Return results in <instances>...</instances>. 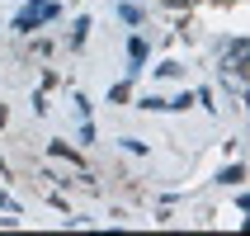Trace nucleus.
Masks as SVG:
<instances>
[{"mask_svg": "<svg viewBox=\"0 0 250 236\" xmlns=\"http://www.w3.org/2000/svg\"><path fill=\"white\" fill-rule=\"evenodd\" d=\"M52 14H57V0H28L24 14L14 19V28H19V33H28V28H38L42 19H52Z\"/></svg>", "mask_w": 250, "mask_h": 236, "instance_id": "obj_1", "label": "nucleus"}, {"mask_svg": "<svg viewBox=\"0 0 250 236\" xmlns=\"http://www.w3.org/2000/svg\"><path fill=\"white\" fill-rule=\"evenodd\" d=\"M127 52H132V76H137V71H142V62H146V43H142V38H132V43H127Z\"/></svg>", "mask_w": 250, "mask_h": 236, "instance_id": "obj_2", "label": "nucleus"}, {"mask_svg": "<svg viewBox=\"0 0 250 236\" xmlns=\"http://www.w3.org/2000/svg\"><path fill=\"white\" fill-rule=\"evenodd\" d=\"M170 5H184V0H170Z\"/></svg>", "mask_w": 250, "mask_h": 236, "instance_id": "obj_3", "label": "nucleus"}]
</instances>
